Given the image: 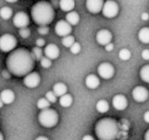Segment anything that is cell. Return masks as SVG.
<instances>
[{
    "instance_id": "1",
    "label": "cell",
    "mask_w": 149,
    "mask_h": 140,
    "mask_svg": "<svg viewBox=\"0 0 149 140\" xmlns=\"http://www.w3.org/2000/svg\"><path fill=\"white\" fill-rule=\"evenodd\" d=\"M35 66L32 53L27 49L19 48L13 51L6 60V66L9 73L17 77H23L30 74Z\"/></svg>"
},
{
    "instance_id": "2",
    "label": "cell",
    "mask_w": 149,
    "mask_h": 140,
    "mask_svg": "<svg viewBox=\"0 0 149 140\" xmlns=\"http://www.w3.org/2000/svg\"><path fill=\"white\" fill-rule=\"evenodd\" d=\"M33 21L39 26H47L52 23L54 19V9L50 3L46 1H39L31 9Z\"/></svg>"
},
{
    "instance_id": "3",
    "label": "cell",
    "mask_w": 149,
    "mask_h": 140,
    "mask_svg": "<svg viewBox=\"0 0 149 140\" xmlns=\"http://www.w3.org/2000/svg\"><path fill=\"white\" fill-rule=\"evenodd\" d=\"M95 133L99 140H114L118 134V123L110 118L101 119L96 124Z\"/></svg>"
},
{
    "instance_id": "4",
    "label": "cell",
    "mask_w": 149,
    "mask_h": 140,
    "mask_svg": "<svg viewBox=\"0 0 149 140\" xmlns=\"http://www.w3.org/2000/svg\"><path fill=\"white\" fill-rule=\"evenodd\" d=\"M39 123L45 128H53L58 123V113L52 108H46L39 113Z\"/></svg>"
},
{
    "instance_id": "5",
    "label": "cell",
    "mask_w": 149,
    "mask_h": 140,
    "mask_svg": "<svg viewBox=\"0 0 149 140\" xmlns=\"http://www.w3.org/2000/svg\"><path fill=\"white\" fill-rule=\"evenodd\" d=\"M17 39L11 34H4L0 37V50L3 52L13 51L17 46Z\"/></svg>"
},
{
    "instance_id": "6",
    "label": "cell",
    "mask_w": 149,
    "mask_h": 140,
    "mask_svg": "<svg viewBox=\"0 0 149 140\" xmlns=\"http://www.w3.org/2000/svg\"><path fill=\"white\" fill-rule=\"evenodd\" d=\"M101 11L105 18H107V19H112V18L118 15V5L113 0H107L106 2H104Z\"/></svg>"
},
{
    "instance_id": "7",
    "label": "cell",
    "mask_w": 149,
    "mask_h": 140,
    "mask_svg": "<svg viewBox=\"0 0 149 140\" xmlns=\"http://www.w3.org/2000/svg\"><path fill=\"white\" fill-rule=\"evenodd\" d=\"M98 74L104 80H109L114 75V68L109 62H102L97 69Z\"/></svg>"
},
{
    "instance_id": "8",
    "label": "cell",
    "mask_w": 149,
    "mask_h": 140,
    "mask_svg": "<svg viewBox=\"0 0 149 140\" xmlns=\"http://www.w3.org/2000/svg\"><path fill=\"white\" fill-rule=\"evenodd\" d=\"M54 30H55L56 35H58L59 37H65L72 33V26L66 21L61 20V21H58L56 23Z\"/></svg>"
},
{
    "instance_id": "9",
    "label": "cell",
    "mask_w": 149,
    "mask_h": 140,
    "mask_svg": "<svg viewBox=\"0 0 149 140\" xmlns=\"http://www.w3.org/2000/svg\"><path fill=\"white\" fill-rule=\"evenodd\" d=\"M13 23L15 25V27L19 28V29H22V28H26L28 27L30 23V19L28 17V15L24 11H19V13H17L15 15L13 19Z\"/></svg>"
},
{
    "instance_id": "10",
    "label": "cell",
    "mask_w": 149,
    "mask_h": 140,
    "mask_svg": "<svg viewBox=\"0 0 149 140\" xmlns=\"http://www.w3.org/2000/svg\"><path fill=\"white\" fill-rule=\"evenodd\" d=\"M132 96L134 98V100H136L137 102H144L149 97V92L145 87L137 86L133 89Z\"/></svg>"
},
{
    "instance_id": "11",
    "label": "cell",
    "mask_w": 149,
    "mask_h": 140,
    "mask_svg": "<svg viewBox=\"0 0 149 140\" xmlns=\"http://www.w3.org/2000/svg\"><path fill=\"white\" fill-rule=\"evenodd\" d=\"M40 81H41L40 75L36 72H31L30 74L26 75L25 79H24V84L28 88H36L40 84Z\"/></svg>"
},
{
    "instance_id": "12",
    "label": "cell",
    "mask_w": 149,
    "mask_h": 140,
    "mask_svg": "<svg viewBox=\"0 0 149 140\" xmlns=\"http://www.w3.org/2000/svg\"><path fill=\"white\" fill-rule=\"evenodd\" d=\"M104 1L103 0H87L86 1V7L88 11L91 13H99L102 10Z\"/></svg>"
},
{
    "instance_id": "13",
    "label": "cell",
    "mask_w": 149,
    "mask_h": 140,
    "mask_svg": "<svg viewBox=\"0 0 149 140\" xmlns=\"http://www.w3.org/2000/svg\"><path fill=\"white\" fill-rule=\"evenodd\" d=\"M112 39V35L108 30H100L97 34H96V41L98 42V44L102 46H105L107 45L108 43L111 42Z\"/></svg>"
},
{
    "instance_id": "14",
    "label": "cell",
    "mask_w": 149,
    "mask_h": 140,
    "mask_svg": "<svg viewBox=\"0 0 149 140\" xmlns=\"http://www.w3.org/2000/svg\"><path fill=\"white\" fill-rule=\"evenodd\" d=\"M112 105L116 111H124L128 106V100L125 95L118 94L112 98Z\"/></svg>"
},
{
    "instance_id": "15",
    "label": "cell",
    "mask_w": 149,
    "mask_h": 140,
    "mask_svg": "<svg viewBox=\"0 0 149 140\" xmlns=\"http://www.w3.org/2000/svg\"><path fill=\"white\" fill-rule=\"evenodd\" d=\"M44 54L49 60H56L59 56V48L55 44H48L44 49Z\"/></svg>"
},
{
    "instance_id": "16",
    "label": "cell",
    "mask_w": 149,
    "mask_h": 140,
    "mask_svg": "<svg viewBox=\"0 0 149 140\" xmlns=\"http://www.w3.org/2000/svg\"><path fill=\"white\" fill-rule=\"evenodd\" d=\"M15 93L10 89H5L0 93V98L4 104H10L15 101Z\"/></svg>"
},
{
    "instance_id": "17",
    "label": "cell",
    "mask_w": 149,
    "mask_h": 140,
    "mask_svg": "<svg viewBox=\"0 0 149 140\" xmlns=\"http://www.w3.org/2000/svg\"><path fill=\"white\" fill-rule=\"evenodd\" d=\"M85 84L89 89H96L100 85L99 78L95 75H88L86 77Z\"/></svg>"
},
{
    "instance_id": "18",
    "label": "cell",
    "mask_w": 149,
    "mask_h": 140,
    "mask_svg": "<svg viewBox=\"0 0 149 140\" xmlns=\"http://www.w3.org/2000/svg\"><path fill=\"white\" fill-rule=\"evenodd\" d=\"M65 21L70 24V26H76L79 24L80 22V15L76 11H70V13H66V17H65Z\"/></svg>"
},
{
    "instance_id": "19",
    "label": "cell",
    "mask_w": 149,
    "mask_h": 140,
    "mask_svg": "<svg viewBox=\"0 0 149 140\" xmlns=\"http://www.w3.org/2000/svg\"><path fill=\"white\" fill-rule=\"evenodd\" d=\"M59 7L62 11L70 13L74 7V0H59Z\"/></svg>"
},
{
    "instance_id": "20",
    "label": "cell",
    "mask_w": 149,
    "mask_h": 140,
    "mask_svg": "<svg viewBox=\"0 0 149 140\" xmlns=\"http://www.w3.org/2000/svg\"><path fill=\"white\" fill-rule=\"evenodd\" d=\"M52 91H53L56 96L60 97L68 92V87H66V85H64L63 83H56V84H54Z\"/></svg>"
},
{
    "instance_id": "21",
    "label": "cell",
    "mask_w": 149,
    "mask_h": 140,
    "mask_svg": "<svg viewBox=\"0 0 149 140\" xmlns=\"http://www.w3.org/2000/svg\"><path fill=\"white\" fill-rule=\"evenodd\" d=\"M138 38L142 43L149 44V28H142L138 33Z\"/></svg>"
},
{
    "instance_id": "22",
    "label": "cell",
    "mask_w": 149,
    "mask_h": 140,
    "mask_svg": "<svg viewBox=\"0 0 149 140\" xmlns=\"http://www.w3.org/2000/svg\"><path fill=\"white\" fill-rule=\"evenodd\" d=\"M96 109H97L98 113H104L109 111V104H108V102L106 100L101 99V100L97 101V103H96Z\"/></svg>"
},
{
    "instance_id": "23",
    "label": "cell",
    "mask_w": 149,
    "mask_h": 140,
    "mask_svg": "<svg viewBox=\"0 0 149 140\" xmlns=\"http://www.w3.org/2000/svg\"><path fill=\"white\" fill-rule=\"evenodd\" d=\"M59 103H60V105H61L62 107H68V106H70V105H72V95L68 94V93H65L64 95L60 96Z\"/></svg>"
},
{
    "instance_id": "24",
    "label": "cell",
    "mask_w": 149,
    "mask_h": 140,
    "mask_svg": "<svg viewBox=\"0 0 149 140\" xmlns=\"http://www.w3.org/2000/svg\"><path fill=\"white\" fill-rule=\"evenodd\" d=\"M0 17L3 20H9L13 17V9L8 6H4L0 9Z\"/></svg>"
},
{
    "instance_id": "25",
    "label": "cell",
    "mask_w": 149,
    "mask_h": 140,
    "mask_svg": "<svg viewBox=\"0 0 149 140\" xmlns=\"http://www.w3.org/2000/svg\"><path fill=\"white\" fill-rule=\"evenodd\" d=\"M140 78L142 79V81L146 83H149V64L144 66L140 70Z\"/></svg>"
},
{
    "instance_id": "26",
    "label": "cell",
    "mask_w": 149,
    "mask_h": 140,
    "mask_svg": "<svg viewBox=\"0 0 149 140\" xmlns=\"http://www.w3.org/2000/svg\"><path fill=\"white\" fill-rule=\"evenodd\" d=\"M49 105H50V102L45 98V97H44V98H40L37 102V107L39 109H41V111L46 109V108H49Z\"/></svg>"
},
{
    "instance_id": "27",
    "label": "cell",
    "mask_w": 149,
    "mask_h": 140,
    "mask_svg": "<svg viewBox=\"0 0 149 140\" xmlns=\"http://www.w3.org/2000/svg\"><path fill=\"white\" fill-rule=\"evenodd\" d=\"M32 55H33L34 60H41V58L43 57L42 56V54H43V52H42V49L40 47H35L32 49Z\"/></svg>"
},
{
    "instance_id": "28",
    "label": "cell",
    "mask_w": 149,
    "mask_h": 140,
    "mask_svg": "<svg viewBox=\"0 0 149 140\" xmlns=\"http://www.w3.org/2000/svg\"><path fill=\"white\" fill-rule=\"evenodd\" d=\"M74 43V39L72 36L68 35V36H65V37H62V45H63L64 47L70 48Z\"/></svg>"
},
{
    "instance_id": "29",
    "label": "cell",
    "mask_w": 149,
    "mask_h": 140,
    "mask_svg": "<svg viewBox=\"0 0 149 140\" xmlns=\"http://www.w3.org/2000/svg\"><path fill=\"white\" fill-rule=\"evenodd\" d=\"M118 56H120V58L122 60H129L131 58V52L129 49H126V48H124V49H122L120 51V53H118Z\"/></svg>"
},
{
    "instance_id": "30",
    "label": "cell",
    "mask_w": 149,
    "mask_h": 140,
    "mask_svg": "<svg viewBox=\"0 0 149 140\" xmlns=\"http://www.w3.org/2000/svg\"><path fill=\"white\" fill-rule=\"evenodd\" d=\"M40 64H41V66L44 69H48L51 66L52 64V62L51 60H49L48 57H46V56H43V57L41 58V60H40Z\"/></svg>"
},
{
    "instance_id": "31",
    "label": "cell",
    "mask_w": 149,
    "mask_h": 140,
    "mask_svg": "<svg viewBox=\"0 0 149 140\" xmlns=\"http://www.w3.org/2000/svg\"><path fill=\"white\" fill-rule=\"evenodd\" d=\"M45 98L47 99L50 103H54V102H56V100H57V96L54 94L53 91H48L45 95Z\"/></svg>"
},
{
    "instance_id": "32",
    "label": "cell",
    "mask_w": 149,
    "mask_h": 140,
    "mask_svg": "<svg viewBox=\"0 0 149 140\" xmlns=\"http://www.w3.org/2000/svg\"><path fill=\"white\" fill-rule=\"evenodd\" d=\"M19 34L21 35L22 38L26 39V38H29L30 37V35H31V31H30V29H28L27 27H26V28H22V29H19Z\"/></svg>"
},
{
    "instance_id": "33",
    "label": "cell",
    "mask_w": 149,
    "mask_h": 140,
    "mask_svg": "<svg viewBox=\"0 0 149 140\" xmlns=\"http://www.w3.org/2000/svg\"><path fill=\"white\" fill-rule=\"evenodd\" d=\"M70 49L72 54H78L80 51H81V45H80L79 43H77V42H74V43L70 47Z\"/></svg>"
},
{
    "instance_id": "34",
    "label": "cell",
    "mask_w": 149,
    "mask_h": 140,
    "mask_svg": "<svg viewBox=\"0 0 149 140\" xmlns=\"http://www.w3.org/2000/svg\"><path fill=\"white\" fill-rule=\"evenodd\" d=\"M48 32H49V29H48V27H46V26H41V27H39V29H38V33H39L40 35H47Z\"/></svg>"
},
{
    "instance_id": "35",
    "label": "cell",
    "mask_w": 149,
    "mask_h": 140,
    "mask_svg": "<svg viewBox=\"0 0 149 140\" xmlns=\"http://www.w3.org/2000/svg\"><path fill=\"white\" fill-rule=\"evenodd\" d=\"M141 56L144 60H149V49H145L142 51L141 53Z\"/></svg>"
},
{
    "instance_id": "36",
    "label": "cell",
    "mask_w": 149,
    "mask_h": 140,
    "mask_svg": "<svg viewBox=\"0 0 149 140\" xmlns=\"http://www.w3.org/2000/svg\"><path fill=\"white\" fill-rule=\"evenodd\" d=\"M36 45H37V47H43V46L45 45V40L42 39V38H39V39H37V41H36Z\"/></svg>"
},
{
    "instance_id": "37",
    "label": "cell",
    "mask_w": 149,
    "mask_h": 140,
    "mask_svg": "<svg viewBox=\"0 0 149 140\" xmlns=\"http://www.w3.org/2000/svg\"><path fill=\"white\" fill-rule=\"evenodd\" d=\"M113 44L111 43V42H110V43H108L107 45H105V50L106 51H111L112 49H113Z\"/></svg>"
},
{
    "instance_id": "38",
    "label": "cell",
    "mask_w": 149,
    "mask_h": 140,
    "mask_svg": "<svg viewBox=\"0 0 149 140\" xmlns=\"http://www.w3.org/2000/svg\"><path fill=\"white\" fill-rule=\"evenodd\" d=\"M141 19H142L143 21H148V20H149L148 13H143L142 15H141Z\"/></svg>"
},
{
    "instance_id": "39",
    "label": "cell",
    "mask_w": 149,
    "mask_h": 140,
    "mask_svg": "<svg viewBox=\"0 0 149 140\" xmlns=\"http://www.w3.org/2000/svg\"><path fill=\"white\" fill-rule=\"evenodd\" d=\"M143 119H144V121L146 122V123L149 124V111H147L146 113H144V116H143Z\"/></svg>"
},
{
    "instance_id": "40",
    "label": "cell",
    "mask_w": 149,
    "mask_h": 140,
    "mask_svg": "<svg viewBox=\"0 0 149 140\" xmlns=\"http://www.w3.org/2000/svg\"><path fill=\"white\" fill-rule=\"evenodd\" d=\"M82 140H94V138L91 135H85Z\"/></svg>"
},
{
    "instance_id": "41",
    "label": "cell",
    "mask_w": 149,
    "mask_h": 140,
    "mask_svg": "<svg viewBox=\"0 0 149 140\" xmlns=\"http://www.w3.org/2000/svg\"><path fill=\"white\" fill-rule=\"evenodd\" d=\"M144 139L145 140H149V129L146 131V133H145V135H144Z\"/></svg>"
},
{
    "instance_id": "42",
    "label": "cell",
    "mask_w": 149,
    "mask_h": 140,
    "mask_svg": "<svg viewBox=\"0 0 149 140\" xmlns=\"http://www.w3.org/2000/svg\"><path fill=\"white\" fill-rule=\"evenodd\" d=\"M35 140H49V139L46 138V137H44V136H39V137H37Z\"/></svg>"
},
{
    "instance_id": "43",
    "label": "cell",
    "mask_w": 149,
    "mask_h": 140,
    "mask_svg": "<svg viewBox=\"0 0 149 140\" xmlns=\"http://www.w3.org/2000/svg\"><path fill=\"white\" fill-rule=\"evenodd\" d=\"M2 74H3V76H4L5 78H9V77H10L8 74H7V72H6V71H3V73H2Z\"/></svg>"
},
{
    "instance_id": "44",
    "label": "cell",
    "mask_w": 149,
    "mask_h": 140,
    "mask_svg": "<svg viewBox=\"0 0 149 140\" xmlns=\"http://www.w3.org/2000/svg\"><path fill=\"white\" fill-rule=\"evenodd\" d=\"M6 2H10V3H15V2H17V0H5Z\"/></svg>"
},
{
    "instance_id": "45",
    "label": "cell",
    "mask_w": 149,
    "mask_h": 140,
    "mask_svg": "<svg viewBox=\"0 0 149 140\" xmlns=\"http://www.w3.org/2000/svg\"><path fill=\"white\" fill-rule=\"evenodd\" d=\"M3 104H4V103L2 102V100H1V98H0V108L3 106Z\"/></svg>"
},
{
    "instance_id": "46",
    "label": "cell",
    "mask_w": 149,
    "mask_h": 140,
    "mask_svg": "<svg viewBox=\"0 0 149 140\" xmlns=\"http://www.w3.org/2000/svg\"><path fill=\"white\" fill-rule=\"evenodd\" d=\"M0 140H4V138H3V135L1 133H0Z\"/></svg>"
}]
</instances>
